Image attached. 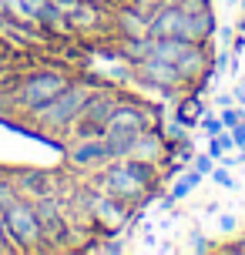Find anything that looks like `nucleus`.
I'll return each mask as SVG.
<instances>
[{"label": "nucleus", "instance_id": "1", "mask_svg": "<svg viewBox=\"0 0 245 255\" xmlns=\"http://www.w3.org/2000/svg\"><path fill=\"white\" fill-rule=\"evenodd\" d=\"M71 84V74H67L64 67H34V71H27L24 77H13L10 81V91H7V101H10L13 111H20V115H30L34 108L40 104H47L54 94H61V91Z\"/></svg>", "mask_w": 245, "mask_h": 255}, {"label": "nucleus", "instance_id": "2", "mask_svg": "<svg viewBox=\"0 0 245 255\" xmlns=\"http://www.w3.org/2000/svg\"><path fill=\"white\" fill-rule=\"evenodd\" d=\"M88 98H91V88L71 77V84H67L61 94H54L47 104H40V108H34V111L27 115V125L40 128V131H71V125H74L81 118V111H84Z\"/></svg>", "mask_w": 245, "mask_h": 255}, {"label": "nucleus", "instance_id": "3", "mask_svg": "<svg viewBox=\"0 0 245 255\" xmlns=\"http://www.w3.org/2000/svg\"><path fill=\"white\" fill-rule=\"evenodd\" d=\"M3 215V225H7V235L17 252H47L44 249V239H40V225H37V212H34V202L30 198H13L10 205L0 208Z\"/></svg>", "mask_w": 245, "mask_h": 255}, {"label": "nucleus", "instance_id": "4", "mask_svg": "<svg viewBox=\"0 0 245 255\" xmlns=\"http://www.w3.org/2000/svg\"><path fill=\"white\" fill-rule=\"evenodd\" d=\"M98 191L104 195H115L124 205H148L155 198V188H144L138 175L128 168V161H108V165L98 171Z\"/></svg>", "mask_w": 245, "mask_h": 255}, {"label": "nucleus", "instance_id": "5", "mask_svg": "<svg viewBox=\"0 0 245 255\" xmlns=\"http://www.w3.org/2000/svg\"><path fill=\"white\" fill-rule=\"evenodd\" d=\"M34 212H37V225H40V239H44V249L54 252L71 239V215H67V205L61 202V195H47V198H37L34 202Z\"/></svg>", "mask_w": 245, "mask_h": 255}, {"label": "nucleus", "instance_id": "6", "mask_svg": "<svg viewBox=\"0 0 245 255\" xmlns=\"http://www.w3.org/2000/svg\"><path fill=\"white\" fill-rule=\"evenodd\" d=\"M134 77L148 84L151 91H158L161 98H178V91L185 88V77L171 61H161V57H144L141 64H134Z\"/></svg>", "mask_w": 245, "mask_h": 255}, {"label": "nucleus", "instance_id": "7", "mask_svg": "<svg viewBox=\"0 0 245 255\" xmlns=\"http://www.w3.org/2000/svg\"><path fill=\"white\" fill-rule=\"evenodd\" d=\"M148 34L151 37H181V40H195V20L192 13H185L178 3H158L148 13Z\"/></svg>", "mask_w": 245, "mask_h": 255}, {"label": "nucleus", "instance_id": "8", "mask_svg": "<svg viewBox=\"0 0 245 255\" xmlns=\"http://www.w3.org/2000/svg\"><path fill=\"white\" fill-rule=\"evenodd\" d=\"M131 218L128 205L121 202V198H115V195H104V191H91L88 198V222L94 225L98 232H108V235H115L124 222Z\"/></svg>", "mask_w": 245, "mask_h": 255}, {"label": "nucleus", "instance_id": "9", "mask_svg": "<svg viewBox=\"0 0 245 255\" xmlns=\"http://www.w3.org/2000/svg\"><path fill=\"white\" fill-rule=\"evenodd\" d=\"M64 158L74 171H101L108 161H115L104 138H71V144L64 148Z\"/></svg>", "mask_w": 245, "mask_h": 255}, {"label": "nucleus", "instance_id": "10", "mask_svg": "<svg viewBox=\"0 0 245 255\" xmlns=\"http://www.w3.org/2000/svg\"><path fill=\"white\" fill-rule=\"evenodd\" d=\"M10 178L17 191L30 202L47 198V195H61V185H64V178L57 171H47V168H17V171H10Z\"/></svg>", "mask_w": 245, "mask_h": 255}, {"label": "nucleus", "instance_id": "11", "mask_svg": "<svg viewBox=\"0 0 245 255\" xmlns=\"http://www.w3.org/2000/svg\"><path fill=\"white\" fill-rule=\"evenodd\" d=\"M148 128H155V115L144 104H124V101L104 121V131H148Z\"/></svg>", "mask_w": 245, "mask_h": 255}, {"label": "nucleus", "instance_id": "12", "mask_svg": "<svg viewBox=\"0 0 245 255\" xmlns=\"http://www.w3.org/2000/svg\"><path fill=\"white\" fill-rule=\"evenodd\" d=\"M175 67L181 71V77H185V84H195V81H202V77L212 74V57H208L205 44H188L185 47V54H181L178 61H175Z\"/></svg>", "mask_w": 245, "mask_h": 255}, {"label": "nucleus", "instance_id": "13", "mask_svg": "<svg viewBox=\"0 0 245 255\" xmlns=\"http://www.w3.org/2000/svg\"><path fill=\"white\" fill-rule=\"evenodd\" d=\"M111 34L118 40L124 37H148V13L138 7H118L111 13Z\"/></svg>", "mask_w": 245, "mask_h": 255}, {"label": "nucleus", "instance_id": "14", "mask_svg": "<svg viewBox=\"0 0 245 255\" xmlns=\"http://www.w3.org/2000/svg\"><path fill=\"white\" fill-rule=\"evenodd\" d=\"M118 104H121V94H118L115 88H91V98H88V104H84V111H81V118L84 121H91V125H101L104 128V121L111 118V111H115Z\"/></svg>", "mask_w": 245, "mask_h": 255}, {"label": "nucleus", "instance_id": "15", "mask_svg": "<svg viewBox=\"0 0 245 255\" xmlns=\"http://www.w3.org/2000/svg\"><path fill=\"white\" fill-rule=\"evenodd\" d=\"M101 24H104V3H98V0H81L67 13L71 34H94V30H101Z\"/></svg>", "mask_w": 245, "mask_h": 255}, {"label": "nucleus", "instance_id": "16", "mask_svg": "<svg viewBox=\"0 0 245 255\" xmlns=\"http://www.w3.org/2000/svg\"><path fill=\"white\" fill-rule=\"evenodd\" d=\"M151 51H155V37L148 34V37H124V40H118V57L124 64H141L144 57H151Z\"/></svg>", "mask_w": 245, "mask_h": 255}, {"label": "nucleus", "instance_id": "17", "mask_svg": "<svg viewBox=\"0 0 245 255\" xmlns=\"http://www.w3.org/2000/svg\"><path fill=\"white\" fill-rule=\"evenodd\" d=\"M138 134H141V131H104V144H108L111 158H115V161L128 158V154L134 151V141H138Z\"/></svg>", "mask_w": 245, "mask_h": 255}, {"label": "nucleus", "instance_id": "18", "mask_svg": "<svg viewBox=\"0 0 245 255\" xmlns=\"http://www.w3.org/2000/svg\"><path fill=\"white\" fill-rule=\"evenodd\" d=\"M202 181H205V175H202V171H195V168L188 165L185 171H181V178L175 181V185H171V198H175V202H181V198H188V195H192V191L198 188Z\"/></svg>", "mask_w": 245, "mask_h": 255}, {"label": "nucleus", "instance_id": "19", "mask_svg": "<svg viewBox=\"0 0 245 255\" xmlns=\"http://www.w3.org/2000/svg\"><path fill=\"white\" fill-rule=\"evenodd\" d=\"M202 111H205V108H202V101H198V98H188V101H181V104H178V111H175V121H181L185 128H192L195 121L202 118Z\"/></svg>", "mask_w": 245, "mask_h": 255}, {"label": "nucleus", "instance_id": "20", "mask_svg": "<svg viewBox=\"0 0 245 255\" xmlns=\"http://www.w3.org/2000/svg\"><path fill=\"white\" fill-rule=\"evenodd\" d=\"M198 125H202V131H205L208 138H215V134H222V131H225V121H222V115H212V111H202Z\"/></svg>", "mask_w": 245, "mask_h": 255}, {"label": "nucleus", "instance_id": "21", "mask_svg": "<svg viewBox=\"0 0 245 255\" xmlns=\"http://www.w3.org/2000/svg\"><path fill=\"white\" fill-rule=\"evenodd\" d=\"M13 198H20V191H17V185H13L10 171H0V208L10 205Z\"/></svg>", "mask_w": 245, "mask_h": 255}, {"label": "nucleus", "instance_id": "22", "mask_svg": "<svg viewBox=\"0 0 245 255\" xmlns=\"http://www.w3.org/2000/svg\"><path fill=\"white\" fill-rule=\"evenodd\" d=\"M208 178L215 181V185H222V188H229V191L239 188V185H235V178H232V171H229L225 165H215L212 171H208Z\"/></svg>", "mask_w": 245, "mask_h": 255}, {"label": "nucleus", "instance_id": "23", "mask_svg": "<svg viewBox=\"0 0 245 255\" xmlns=\"http://www.w3.org/2000/svg\"><path fill=\"white\" fill-rule=\"evenodd\" d=\"M192 168L195 171H202V175H205L208 178V171H212V168H215V158H212V154H192Z\"/></svg>", "mask_w": 245, "mask_h": 255}, {"label": "nucleus", "instance_id": "24", "mask_svg": "<svg viewBox=\"0 0 245 255\" xmlns=\"http://www.w3.org/2000/svg\"><path fill=\"white\" fill-rule=\"evenodd\" d=\"M178 7L185 13H192V17H195V13H202V10H212V3H208V0H178Z\"/></svg>", "mask_w": 245, "mask_h": 255}, {"label": "nucleus", "instance_id": "25", "mask_svg": "<svg viewBox=\"0 0 245 255\" xmlns=\"http://www.w3.org/2000/svg\"><path fill=\"white\" fill-rule=\"evenodd\" d=\"M242 118H245V111H242V108H235V104H229V108H222V121H225V128L239 125Z\"/></svg>", "mask_w": 245, "mask_h": 255}, {"label": "nucleus", "instance_id": "26", "mask_svg": "<svg viewBox=\"0 0 245 255\" xmlns=\"http://www.w3.org/2000/svg\"><path fill=\"white\" fill-rule=\"evenodd\" d=\"M7 252H17L10 242V235H7V225H3V215H0V255H7Z\"/></svg>", "mask_w": 245, "mask_h": 255}, {"label": "nucleus", "instance_id": "27", "mask_svg": "<svg viewBox=\"0 0 245 255\" xmlns=\"http://www.w3.org/2000/svg\"><path fill=\"white\" fill-rule=\"evenodd\" d=\"M229 134H232L235 148H242V144H245V118L239 121V125H232V128H229Z\"/></svg>", "mask_w": 245, "mask_h": 255}, {"label": "nucleus", "instance_id": "28", "mask_svg": "<svg viewBox=\"0 0 245 255\" xmlns=\"http://www.w3.org/2000/svg\"><path fill=\"white\" fill-rule=\"evenodd\" d=\"M219 229L222 232H235L239 229V218H235L232 212H225V215H219Z\"/></svg>", "mask_w": 245, "mask_h": 255}, {"label": "nucleus", "instance_id": "29", "mask_svg": "<svg viewBox=\"0 0 245 255\" xmlns=\"http://www.w3.org/2000/svg\"><path fill=\"white\" fill-rule=\"evenodd\" d=\"M192 249H195V252H212L215 245H208L205 235H202V232H195V235H192Z\"/></svg>", "mask_w": 245, "mask_h": 255}, {"label": "nucleus", "instance_id": "30", "mask_svg": "<svg viewBox=\"0 0 245 255\" xmlns=\"http://www.w3.org/2000/svg\"><path fill=\"white\" fill-rule=\"evenodd\" d=\"M219 252H225V255H245V239H239V242H232V245H219Z\"/></svg>", "mask_w": 245, "mask_h": 255}, {"label": "nucleus", "instance_id": "31", "mask_svg": "<svg viewBox=\"0 0 245 255\" xmlns=\"http://www.w3.org/2000/svg\"><path fill=\"white\" fill-rule=\"evenodd\" d=\"M208 154L215 158V161H222V154H225V148H222L219 138H208Z\"/></svg>", "mask_w": 245, "mask_h": 255}, {"label": "nucleus", "instance_id": "32", "mask_svg": "<svg viewBox=\"0 0 245 255\" xmlns=\"http://www.w3.org/2000/svg\"><path fill=\"white\" fill-rule=\"evenodd\" d=\"M232 37H235L232 27H219V40H222V44H232Z\"/></svg>", "mask_w": 245, "mask_h": 255}, {"label": "nucleus", "instance_id": "33", "mask_svg": "<svg viewBox=\"0 0 245 255\" xmlns=\"http://www.w3.org/2000/svg\"><path fill=\"white\" fill-rule=\"evenodd\" d=\"M215 104H219V108H229V104H235V98L232 94H215Z\"/></svg>", "mask_w": 245, "mask_h": 255}, {"label": "nucleus", "instance_id": "34", "mask_svg": "<svg viewBox=\"0 0 245 255\" xmlns=\"http://www.w3.org/2000/svg\"><path fill=\"white\" fill-rule=\"evenodd\" d=\"M232 98H235V104H245V84H239V88L232 91Z\"/></svg>", "mask_w": 245, "mask_h": 255}, {"label": "nucleus", "instance_id": "35", "mask_svg": "<svg viewBox=\"0 0 245 255\" xmlns=\"http://www.w3.org/2000/svg\"><path fill=\"white\" fill-rule=\"evenodd\" d=\"M239 30H242V34H245V13H242V20H239Z\"/></svg>", "mask_w": 245, "mask_h": 255}, {"label": "nucleus", "instance_id": "36", "mask_svg": "<svg viewBox=\"0 0 245 255\" xmlns=\"http://www.w3.org/2000/svg\"><path fill=\"white\" fill-rule=\"evenodd\" d=\"M239 3H242V13H245V0H239Z\"/></svg>", "mask_w": 245, "mask_h": 255}, {"label": "nucleus", "instance_id": "37", "mask_svg": "<svg viewBox=\"0 0 245 255\" xmlns=\"http://www.w3.org/2000/svg\"><path fill=\"white\" fill-rule=\"evenodd\" d=\"M225 3H239V0H225Z\"/></svg>", "mask_w": 245, "mask_h": 255}]
</instances>
